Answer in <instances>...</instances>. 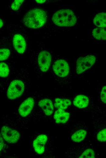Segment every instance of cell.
<instances>
[{
    "label": "cell",
    "mask_w": 106,
    "mask_h": 158,
    "mask_svg": "<svg viewBox=\"0 0 106 158\" xmlns=\"http://www.w3.org/2000/svg\"><path fill=\"white\" fill-rule=\"evenodd\" d=\"M12 39L13 46L17 52L20 54L23 53L26 49V44L23 36L19 33L13 35Z\"/></svg>",
    "instance_id": "12"
},
{
    "label": "cell",
    "mask_w": 106,
    "mask_h": 158,
    "mask_svg": "<svg viewBox=\"0 0 106 158\" xmlns=\"http://www.w3.org/2000/svg\"><path fill=\"white\" fill-rule=\"evenodd\" d=\"M48 139V136L44 133L38 135L34 139L32 145L34 150L36 153L41 155L44 153Z\"/></svg>",
    "instance_id": "9"
},
{
    "label": "cell",
    "mask_w": 106,
    "mask_h": 158,
    "mask_svg": "<svg viewBox=\"0 0 106 158\" xmlns=\"http://www.w3.org/2000/svg\"><path fill=\"white\" fill-rule=\"evenodd\" d=\"M70 113L65 110L57 109L54 112L53 118L55 123L58 124H64L69 120Z\"/></svg>",
    "instance_id": "14"
},
{
    "label": "cell",
    "mask_w": 106,
    "mask_h": 158,
    "mask_svg": "<svg viewBox=\"0 0 106 158\" xmlns=\"http://www.w3.org/2000/svg\"><path fill=\"white\" fill-rule=\"evenodd\" d=\"M72 101L69 99L66 98H56L54 103V106L57 109H61L65 110L71 105Z\"/></svg>",
    "instance_id": "15"
},
{
    "label": "cell",
    "mask_w": 106,
    "mask_h": 158,
    "mask_svg": "<svg viewBox=\"0 0 106 158\" xmlns=\"http://www.w3.org/2000/svg\"><path fill=\"white\" fill-rule=\"evenodd\" d=\"M105 12H103L97 14L93 19V22L96 26L99 28L106 27Z\"/></svg>",
    "instance_id": "16"
},
{
    "label": "cell",
    "mask_w": 106,
    "mask_h": 158,
    "mask_svg": "<svg viewBox=\"0 0 106 158\" xmlns=\"http://www.w3.org/2000/svg\"><path fill=\"white\" fill-rule=\"evenodd\" d=\"M24 1L23 0H15L12 3L11 7L12 10L16 11L19 9Z\"/></svg>",
    "instance_id": "22"
},
{
    "label": "cell",
    "mask_w": 106,
    "mask_h": 158,
    "mask_svg": "<svg viewBox=\"0 0 106 158\" xmlns=\"http://www.w3.org/2000/svg\"><path fill=\"white\" fill-rule=\"evenodd\" d=\"M105 126L97 130L95 135L97 140L100 142H105L106 140Z\"/></svg>",
    "instance_id": "18"
},
{
    "label": "cell",
    "mask_w": 106,
    "mask_h": 158,
    "mask_svg": "<svg viewBox=\"0 0 106 158\" xmlns=\"http://www.w3.org/2000/svg\"><path fill=\"white\" fill-rule=\"evenodd\" d=\"M70 132V140L76 143L83 142L88 135V128L84 125H74Z\"/></svg>",
    "instance_id": "7"
},
{
    "label": "cell",
    "mask_w": 106,
    "mask_h": 158,
    "mask_svg": "<svg viewBox=\"0 0 106 158\" xmlns=\"http://www.w3.org/2000/svg\"><path fill=\"white\" fill-rule=\"evenodd\" d=\"M10 72L9 65L6 63L0 62V77H6L8 76Z\"/></svg>",
    "instance_id": "19"
},
{
    "label": "cell",
    "mask_w": 106,
    "mask_h": 158,
    "mask_svg": "<svg viewBox=\"0 0 106 158\" xmlns=\"http://www.w3.org/2000/svg\"><path fill=\"white\" fill-rule=\"evenodd\" d=\"M52 67L53 74L58 84L65 85L71 83L72 74L68 60L63 57H58Z\"/></svg>",
    "instance_id": "2"
},
{
    "label": "cell",
    "mask_w": 106,
    "mask_h": 158,
    "mask_svg": "<svg viewBox=\"0 0 106 158\" xmlns=\"http://www.w3.org/2000/svg\"><path fill=\"white\" fill-rule=\"evenodd\" d=\"M34 104L33 98L29 97L26 98L19 106L18 111L19 115L22 117L27 116L33 109Z\"/></svg>",
    "instance_id": "13"
},
{
    "label": "cell",
    "mask_w": 106,
    "mask_h": 158,
    "mask_svg": "<svg viewBox=\"0 0 106 158\" xmlns=\"http://www.w3.org/2000/svg\"><path fill=\"white\" fill-rule=\"evenodd\" d=\"M93 37L98 40H106V32L104 28L97 27L93 29L92 32Z\"/></svg>",
    "instance_id": "17"
},
{
    "label": "cell",
    "mask_w": 106,
    "mask_h": 158,
    "mask_svg": "<svg viewBox=\"0 0 106 158\" xmlns=\"http://www.w3.org/2000/svg\"><path fill=\"white\" fill-rule=\"evenodd\" d=\"M23 80L17 78L10 83L7 92V98L14 100L20 97L23 94L25 89V84Z\"/></svg>",
    "instance_id": "6"
},
{
    "label": "cell",
    "mask_w": 106,
    "mask_h": 158,
    "mask_svg": "<svg viewBox=\"0 0 106 158\" xmlns=\"http://www.w3.org/2000/svg\"><path fill=\"white\" fill-rule=\"evenodd\" d=\"M96 59V56L93 54H88L78 57L76 62L75 74L79 76L87 72L95 64Z\"/></svg>",
    "instance_id": "5"
},
{
    "label": "cell",
    "mask_w": 106,
    "mask_h": 158,
    "mask_svg": "<svg viewBox=\"0 0 106 158\" xmlns=\"http://www.w3.org/2000/svg\"><path fill=\"white\" fill-rule=\"evenodd\" d=\"M52 20L54 24L58 26H72L76 24L77 18L71 9H62L55 13Z\"/></svg>",
    "instance_id": "4"
},
{
    "label": "cell",
    "mask_w": 106,
    "mask_h": 158,
    "mask_svg": "<svg viewBox=\"0 0 106 158\" xmlns=\"http://www.w3.org/2000/svg\"><path fill=\"white\" fill-rule=\"evenodd\" d=\"M92 101L89 96L80 94L74 97L73 100V104L76 108L84 111L90 106L92 103Z\"/></svg>",
    "instance_id": "11"
},
{
    "label": "cell",
    "mask_w": 106,
    "mask_h": 158,
    "mask_svg": "<svg viewBox=\"0 0 106 158\" xmlns=\"http://www.w3.org/2000/svg\"><path fill=\"white\" fill-rule=\"evenodd\" d=\"M47 18V13L44 10L34 9L29 10L24 14L23 21L27 27L36 29L44 26L46 23Z\"/></svg>",
    "instance_id": "3"
},
{
    "label": "cell",
    "mask_w": 106,
    "mask_h": 158,
    "mask_svg": "<svg viewBox=\"0 0 106 158\" xmlns=\"http://www.w3.org/2000/svg\"><path fill=\"white\" fill-rule=\"evenodd\" d=\"M106 87L105 84L102 85L101 89H100V91L99 93V96H100V98L101 101L102 103L105 105L106 104Z\"/></svg>",
    "instance_id": "21"
},
{
    "label": "cell",
    "mask_w": 106,
    "mask_h": 158,
    "mask_svg": "<svg viewBox=\"0 0 106 158\" xmlns=\"http://www.w3.org/2000/svg\"><path fill=\"white\" fill-rule=\"evenodd\" d=\"M46 0H35V1L37 3L42 4L44 3Z\"/></svg>",
    "instance_id": "25"
},
{
    "label": "cell",
    "mask_w": 106,
    "mask_h": 158,
    "mask_svg": "<svg viewBox=\"0 0 106 158\" xmlns=\"http://www.w3.org/2000/svg\"><path fill=\"white\" fill-rule=\"evenodd\" d=\"M4 24L3 19L0 17V31L3 28L4 26Z\"/></svg>",
    "instance_id": "24"
},
{
    "label": "cell",
    "mask_w": 106,
    "mask_h": 158,
    "mask_svg": "<svg viewBox=\"0 0 106 158\" xmlns=\"http://www.w3.org/2000/svg\"><path fill=\"white\" fill-rule=\"evenodd\" d=\"M30 61L38 77L46 73L50 67L52 55L48 50L41 48L30 54Z\"/></svg>",
    "instance_id": "1"
},
{
    "label": "cell",
    "mask_w": 106,
    "mask_h": 158,
    "mask_svg": "<svg viewBox=\"0 0 106 158\" xmlns=\"http://www.w3.org/2000/svg\"><path fill=\"white\" fill-rule=\"evenodd\" d=\"M4 142L3 140V138L1 135L0 134V152L2 150L4 146Z\"/></svg>",
    "instance_id": "23"
},
{
    "label": "cell",
    "mask_w": 106,
    "mask_h": 158,
    "mask_svg": "<svg viewBox=\"0 0 106 158\" xmlns=\"http://www.w3.org/2000/svg\"><path fill=\"white\" fill-rule=\"evenodd\" d=\"M37 106L41 114L44 116L49 117L52 115L54 107L53 103L50 99H41L37 103Z\"/></svg>",
    "instance_id": "10"
},
{
    "label": "cell",
    "mask_w": 106,
    "mask_h": 158,
    "mask_svg": "<svg viewBox=\"0 0 106 158\" xmlns=\"http://www.w3.org/2000/svg\"><path fill=\"white\" fill-rule=\"evenodd\" d=\"M1 132L3 138L9 143H16L20 137V134L18 131L7 126H3Z\"/></svg>",
    "instance_id": "8"
},
{
    "label": "cell",
    "mask_w": 106,
    "mask_h": 158,
    "mask_svg": "<svg viewBox=\"0 0 106 158\" xmlns=\"http://www.w3.org/2000/svg\"><path fill=\"white\" fill-rule=\"evenodd\" d=\"M11 54V51L8 48H0V61L7 60Z\"/></svg>",
    "instance_id": "20"
}]
</instances>
